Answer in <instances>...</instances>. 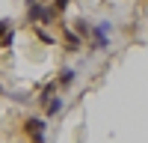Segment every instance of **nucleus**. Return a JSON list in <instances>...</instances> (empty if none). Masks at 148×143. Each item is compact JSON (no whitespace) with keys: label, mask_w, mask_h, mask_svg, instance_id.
<instances>
[{"label":"nucleus","mask_w":148,"mask_h":143,"mask_svg":"<svg viewBox=\"0 0 148 143\" xmlns=\"http://www.w3.org/2000/svg\"><path fill=\"white\" fill-rule=\"evenodd\" d=\"M89 51H107L113 45V24L110 21H98V24H89Z\"/></svg>","instance_id":"f257e3e1"},{"label":"nucleus","mask_w":148,"mask_h":143,"mask_svg":"<svg viewBox=\"0 0 148 143\" xmlns=\"http://www.w3.org/2000/svg\"><path fill=\"white\" fill-rule=\"evenodd\" d=\"M56 21V9L47 6L45 0L39 3H27V24H45V27H51Z\"/></svg>","instance_id":"f03ea898"},{"label":"nucleus","mask_w":148,"mask_h":143,"mask_svg":"<svg viewBox=\"0 0 148 143\" xmlns=\"http://www.w3.org/2000/svg\"><path fill=\"white\" fill-rule=\"evenodd\" d=\"M45 131H47V116H27L24 119V134L33 143H45Z\"/></svg>","instance_id":"7ed1b4c3"},{"label":"nucleus","mask_w":148,"mask_h":143,"mask_svg":"<svg viewBox=\"0 0 148 143\" xmlns=\"http://www.w3.org/2000/svg\"><path fill=\"white\" fill-rule=\"evenodd\" d=\"M74 83H77V69H71V66H62L59 69V75H56V90H71Z\"/></svg>","instance_id":"20e7f679"},{"label":"nucleus","mask_w":148,"mask_h":143,"mask_svg":"<svg viewBox=\"0 0 148 143\" xmlns=\"http://www.w3.org/2000/svg\"><path fill=\"white\" fill-rule=\"evenodd\" d=\"M62 45L68 48V51H80V45H83V36H80L77 30L65 27V30H62Z\"/></svg>","instance_id":"39448f33"},{"label":"nucleus","mask_w":148,"mask_h":143,"mask_svg":"<svg viewBox=\"0 0 148 143\" xmlns=\"http://www.w3.org/2000/svg\"><path fill=\"white\" fill-rule=\"evenodd\" d=\"M62 107H65V99H62V95H53V99L45 104V116H47V119H51V116H59V113H62Z\"/></svg>","instance_id":"423d86ee"},{"label":"nucleus","mask_w":148,"mask_h":143,"mask_svg":"<svg viewBox=\"0 0 148 143\" xmlns=\"http://www.w3.org/2000/svg\"><path fill=\"white\" fill-rule=\"evenodd\" d=\"M53 95H56V83H45V87L39 90V95H36V104H47V101H51L53 99Z\"/></svg>","instance_id":"0eeeda50"},{"label":"nucleus","mask_w":148,"mask_h":143,"mask_svg":"<svg viewBox=\"0 0 148 143\" xmlns=\"http://www.w3.org/2000/svg\"><path fill=\"white\" fill-rule=\"evenodd\" d=\"M33 27H36L33 33H36V39H39V42H45V45H53V42H56L53 36L47 33V27H45V24H33Z\"/></svg>","instance_id":"6e6552de"},{"label":"nucleus","mask_w":148,"mask_h":143,"mask_svg":"<svg viewBox=\"0 0 148 143\" xmlns=\"http://www.w3.org/2000/svg\"><path fill=\"white\" fill-rule=\"evenodd\" d=\"M74 30H77V33L83 36V39H86V33H89V21H86V18H77V24H74Z\"/></svg>","instance_id":"1a4fd4ad"},{"label":"nucleus","mask_w":148,"mask_h":143,"mask_svg":"<svg viewBox=\"0 0 148 143\" xmlns=\"http://www.w3.org/2000/svg\"><path fill=\"white\" fill-rule=\"evenodd\" d=\"M71 6V0H53V9H56V15H62V12Z\"/></svg>","instance_id":"9d476101"},{"label":"nucleus","mask_w":148,"mask_h":143,"mask_svg":"<svg viewBox=\"0 0 148 143\" xmlns=\"http://www.w3.org/2000/svg\"><path fill=\"white\" fill-rule=\"evenodd\" d=\"M24 3H39V0H24Z\"/></svg>","instance_id":"9b49d317"}]
</instances>
